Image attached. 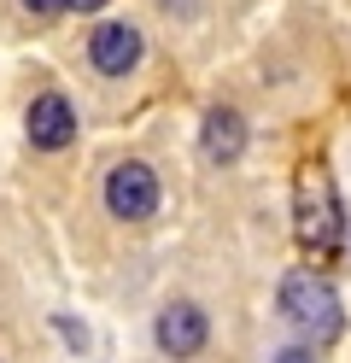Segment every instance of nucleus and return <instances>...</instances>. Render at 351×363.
<instances>
[{
    "label": "nucleus",
    "mask_w": 351,
    "mask_h": 363,
    "mask_svg": "<svg viewBox=\"0 0 351 363\" xmlns=\"http://www.w3.org/2000/svg\"><path fill=\"white\" fill-rule=\"evenodd\" d=\"M293 235L311 258H334L345 246V206L322 158H304L293 176Z\"/></svg>",
    "instance_id": "nucleus-1"
},
{
    "label": "nucleus",
    "mask_w": 351,
    "mask_h": 363,
    "mask_svg": "<svg viewBox=\"0 0 351 363\" xmlns=\"http://www.w3.org/2000/svg\"><path fill=\"white\" fill-rule=\"evenodd\" d=\"M281 316L311 334V340H334L340 334V293L328 287L316 269H293L287 281H281Z\"/></svg>",
    "instance_id": "nucleus-2"
},
{
    "label": "nucleus",
    "mask_w": 351,
    "mask_h": 363,
    "mask_svg": "<svg viewBox=\"0 0 351 363\" xmlns=\"http://www.w3.org/2000/svg\"><path fill=\"white\" fill-rule=\"evenodd\" d=\"M158 199H164V188L147 158H123V164L106 170V211L117 223H147L158 211Z\"/></svg>",
    "instance_id": "nucleus-3"
},
{
    "label": "nucleus",
    "mask_w": 351,
    "mask_h": 363,
    "mask_svg": "<svg viewBox=\"0 0 351 363\" xmlns=\"http://www.w3.org/2000/svg\"><path fill=\"white\" fill-rule=\"evenodd\" d=\"M158 352L164 357H199L205 352V340H211V316L194 305V299H170L158 311Z\"/></svg>",
    "instance_id": "nucleus-4"
},
{
    "label": "nucleus",
    "mask_w": 351,
    "mask_h": 363,
    "mask_svg": "<svg viewBox=\"0 0 351 363\" xmlns=\"http://www.w3.org/2000/svg\"><path fill=\"white\" fill-rule=\"evenodd\" d=\"M88 59H94L100 77H129L140 65V30L123 24V18H111V24H100L88 35Z\"/></svg>",
    "instance_id": "nucleus-5"
},
{
    "label": "nucleus",
    "mask_w": 351,
    "mask_h": 363,
    "mask_svg": "<svg viewBox=\"0 0 351 363\" xmlns=\"http://www.w3.org/2000/svg\"><path fill=\"white\" fill-rule=\"evenodd\" d=\"M23 129H30V141H35L41 152H65L70 141H77V111H70L65 94H35Z\"/></svg>",
    "instance_id": "nucleus-6"
},
{
    "label": "nucleus",
    "mask_w": 351,
    "mask_h": 363,
    "mask_svg": "<svg viewBox=\"0 0 351 363\" xmlns=\"http://www.w3.org/2000/svg\"><path fill=\"white\" fill-rule=\"evenodd\" d=\"M199 147L211 164H234V158L246 152V118L234 106H211L205 111V129H199Z\"/></svg>",
    "instance_id": "nucleus-7"
},
{
    "label": "nucleus",
    "mask_w": 351,
    "mask_h": 363,
    "mask_svg": "<svg viewBox=\"0 0 351 363\" xmlns=\"http://www.w3.org/2000/svg\"><path fill=\"white\" fill-rule=\"evenodd\" d=\"M23 12H35V18H59L65 12V0H18Z\"/></svg>",
    "instance_id": "nucleus-8"
},
{
    "label": "nucleus",
    "mask_w": 351,
    "mask_h": 363,
    "mask_svg": "<svg viewBox=\"0 0 351 363\" xmlns=\"http://www.w3.org/2000/svg\"><path fill=\"white\" fill-rule=\"evenodd\" d=\"M269 363H311V352H304V346H287V352H275Z\"/></svg>",
    "instance_id": "nucleus-9"
},
{
    "label": "nucleus",
    "mask_w": 351,
    "mask_h": 363,
    "mask_svg": "<svg viewBox=\"0 0 351 363\" xmlns=\"http://www.w3.org/2000/svg\"><path fill=\"white\" fill-rule=\"evenodd\" d=\"M106 0H65V12H100Z\"/></svg>",
    "instance_id": "nucleus-10"
}]
</instances>
